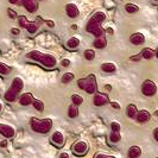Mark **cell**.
I'll list each match as a JSON object with an SVG mask.
<instances>
[{
  "label": "cell",
  "instance_id": "277c9868",
  "mask_svg": "<svg viewBox=\"0 0 158 158\" xmlns=\"http://www.w3.org/2000/svg\"><path fill=\"white\" fill-rule=\"evenodd\" d=\"M79 87L87 92L88 94H95L96 93V80L94 75H89L86 79L79 80Z\"/></svg>",
  "mask_w": 158,
  "mask_h": 158
},
{
  "label": "cell",
  "instance_id": "2e32d148",
  "mask_svg": "<svg viewBox=\"0 0 158 158\" xmlns=\"http://www.w3.org/2000/svg\"><path fill=\"white\" fill-rule=\"evenodd\" d=\"M19 103H20L22 106H29V105L33 103V98H32V95L30 94V93L23 94L19 98Z\"/></svg>",
  "mask_w": 158,
  "mask_h": 158
},
{
  "label": "cell",
  "instance_id": "5bb4252c",
  "mask_svg": "<svg viewBox=\"0 0 158 158\" xmlns=\"http://www.w3.org/2000/svg\"><path fill=\"white\" fill-rule=\"evenodd\" d=\"M23 5H24V7H25V10H26L27 12H30V13L36 12L37 8H38V6L36 5V2H35L33 0H23Z\"/></svg>",
  "mask_w": 158,
  "mask_h": 158
},
{
  "label": "cell",
  "instance_id": "83f0119b",
  "mask_svg": "<svg viewBox=\"0 0 158 158\" xmlns=\"http://www.w3.org/2000/svg\"><path fill=\"white\" fill-rule=\"evenodd\" d=\"M33 107L37 110L38 112H43L44 111V103L43 101H40V100H33Z\"/></svg>",
  "mask_w": 158,
  "mask_h": 158
},
{
  "label": "cell",
  "instance_id": "7402d4cb",
  "mask_svg": "<svg viewBox=\"0 0 158 158\" xmlns=\"http://www.w3.org/2000/svg\"><path fill=\"white\" fill-rule=\"evenodd\" d=\"M106 45H107V40H106V38L103 36L102 37H99V38H96L94 40V47L96 49H103Z\"/></svg>",
  "mask_w": 158,
  "mask_h": 158
},
{
  "label": "cell",
  "instance_id": "e575fe53",
  "mask_svg": "<svg viewBox=\"0 0 158 158\" xmlns=\"http://www.w3.org/2000/svg\"><path fill=\"white\" fill-rule=\"evenodd\" d=\"M61 64H62L63 67H69V65H70V61H69V60H67V58H64V60H62Z\"/></svg>",
  "mask_w": 158,
  "mask_h": 158
},
{
  "label": "cell",
  "instance_id": "f1b7e54d",
  "mask_svg": "<svg viewBox=\"0 0 158 158\" xmlns=\"http://www.w3.org/2000/svg\"><path fill=\"white\" fill-rule=\"evenodd\" d=\"M71 100H73V103L74 105H76V106H80L81 103L83 102V99H82V96H80L77 94H74L71 96Z\"/></svg>",
  "mask_w": 158,
  "mask_h": 158
},
{
  "label": "cell",
  "instance_id": "30bf717a",
  "mask_svg": "<svg viewBox=\"0 0 158 158\" xmlns=\"http://www.w3.org/2000/svg\"><path fill=\"white\" fill-rule=\"evenodd\" d=\"M65 11H67V15L69 18H77L80 16L79 8L75 4H68L65 7Z\"/></svg>",
  "mask_w": 158,
  "mask_h": 158
},
{
  "label": "cell",
  "instance_id": "f35d334b",
  "mask_svg": "<svg viewBox=\"0 0 158 158\" xmlns=\"http://www.w3.org/2000/svg\"><path fill=\"white\" fill-rule=\"evenodd\" d=\"M47 24H48V26H49V27H54V26H55V24H54L52 20H47Z\"/></svg>",
  "mask_w": 158,
  "mask_h": 158
},
{
  "label": "cell",
  "instance_id": "ee69618b",
  "mask_svg": "<svg viewBox=\"0 0 158 158\" xmlns=\"http://www.w3.org/2000/svg\"><path fill=\"white\" fill-rule=\"evenodd\" d=\"M8 1H10L11 4H18V1H19V0H8Z\"/></svg>",
  "mask_w": 158,
  "mask_h": 158
},
{
  "label": "cell",
  "instance_id": "60d3db41",
  "mask_svg": "<svg viewBox=\"0 0 158 158\" xmlns=\"http://www.w3.org/2000/svg\"><path fill=\"white\" fill-rule=\"evenodd\" d=\"M60 158H69V155H68V153H65V152H63V153H61Z\"/></svg>",
  "mask_w": 158,
  "mask_h": 158
},
{
  "label": "cell",
  "instance_id": "6da1fadb",
  "mask_svg": "<svg viewBox=\"0 0 158 158\" xmlns=\"http://www.w3.org/2000/svg\"><path fill=\"white\" fill-rule=\"evenodd\" d=\"M27 58H31L33 61H37L40 62L43 67H45L48 69H52L56 67V58L52 55H49V54H43L40 51H37V50H33L31 52H29L26 55Z\"/></svg>",
  "mask_w": 158,
  "mask_h": 158
},
{
  "label": "cell",
  "instance_id": "d4e9b609",
  "mask_svg": "<svg viewBox=\"0 0 158 158\" xmlns=\"http://www.w3.org/2000/svg\"><path fill=\"white\" fill-rule=\"evenodd\" d=\"M125 10H126L127 13H135V12H138L139 11V7L135 5V4H126V6H125Z\"/></svg>",
  "mask_w": 158,
  "mask_h": 158
},
{
  "label": "cell",
  "instance_id": "4dcf8cb0",
  "mask_svg": "<svg viewBox=\"0 0 158 158\" xmlns=\"http://www.w3.org/2000/svg\"><path fill=\"white\" fill-rule=\"evenodd\" d=\"M85 58L88 60V61H92L95 58V52L94 50H86L85 51Z\"/></svg>",
  "mask_w": 158,
  "mask_h": 158
},
{
  "label": "cell",
  "instance_id": "bcb514c9",
  "mask_svg": "<svg viewBox=\"0 0 158 158\" xmlns=\"http://www.w3.org/2000/svg\"><path fill=\"white\" fill-rule=\"evenodd\" d=\"M155 55H156V57H157V58H158V48H157V50L155 51Z\"/></svg>",
  "mask_w": 158,
  "mask_h": 158
},
{
  "label": "cell",
  "instance_id": "3957f363",
  "mask_svg": "<svg viewBox=\"0 0 158 158\" xmlns=\"http://www.w3.org/2000/svg\"><path fill=\"white\" fill-rule=\"evenodd\" d=\"M52 127V121L50 119H31V128L37 133H48Z\"/></svg>",
  "mask_w": 158,
  "mask_h": 158
},
{
  "label": "cell",
  "instance_id": "7dc6e473",
  "mask_svg": "<svg viewBox=\"0 0 158 158\" xmlns=\"http://www.w3.org/2000/svg\"><path fill=\"white\" fill-rule=\"evenodd\" d=\"M2 111V105H1V103H0V112Z\"/></svg>",
  "mask_w": 158,
  "mask_h": 158
},
{
  "label": "cell",
  "instance_id": "8d00e7d4",
  "mask_svg": "<svg viewBox=\"0 0 158 158\" xmlns=\"http://www.w3.org/2000/svg\"><path fill=\"white\" fill-rule=\"evenodd\" d=\"M96 158H115V157H113V156H107V155H98L96 156Z\"/></svg>",
  "mask_w": 158,
  "mask_h": 158
},
{
  "label": "cell",
  "instance_id": "7a4b0ae2",
  "mask_svg": "<svg viewBox=\"0 0 158 158\" xmlns=\"http://www.w3.org/2000/svg\"><path fill=\"white\" fill-rule=\"evenodd\" d=\"M23 87H24L23 80L20 79V77L13 79L12 83H11V87L8 88L7 92L5 93V99H6V101H10V102L16 101L17 96L19 94V92L23 89Z\"/></svg>",
  "mask_w": 158,
  "mask_h": 158
},
{
  "label": "cell",
  "instance_id": "8fae6325",
  "mask_svg": "<svg viewBox=\"0 0 158 158\" xmlns=\"http://www.w3.org/2000/svg\"><path fill=\"white\" fill-rule=\"evenodd\" d=\"M51 142L55 144L56 146H58V148H61L62 145L64 144V137L63 135L61 133V132H58V131H56L52 133V137H51Z\"/></svg>",
  "mask_w": 158,
  "mask_h": 158
},
{
  "label": "cell",
  "instance_id": "e0dca14e",
  "mask_svg": "<svg viewBox=\"0 0 158 158\" xmlns=\"http://www.w3.org/2000/svg\"><path fill=\"white\" fill-rule=\"evenodd\" d=\"M127 155H128V158H138L142 155V150L139 146H131Z\"/></svg>",
  "mask_w": 158,
  "mask_h": 158
},
{
  "label": "cell",
  "instance_id": "52a82bcc",
  "mask_svg": "<svg viewBox=\"0 0 158 158\" xmlns=\"http://www.w3.org/2000/svg\"><path fill=\"white\" fill-rule=\"evenodd\" d=\"M71 150H73V152H74L76 156H82V155H85V153L87 152L88 146H87V144H86L85 142L79 140V142H76L74 145H73Z\"/></svg>",
  "mask_w": 158,
  "mask_h": 158
},
{
  "label": "cell",
  "instance_id": "603a6c76",
  "mask_svg": "<svg viewBox=\"0 0 158 158\" xmlns=\"http://www.w3.org/2000/svg\"><path fill=\"white\" fill-rule=\"evenodd\" d=\"M68 115L70 118H76L79 115V110H77V106L76 105H70L69 108H68Z\"/></svg>",
  "mask_w": 158,
  "mask_h": 158
},
{
  "label": "cell",
  "instance_id": "d6a6232c",
  "mask_svg": "<svg viewBox=\"0 0 158 158\" xmlns=\"http://www.w3.org/2000/svg\"><path fill=\"white\" fill-rule=\"evenodd\" d=\"M111 128L112 131H114V132H120V125H119L118 123H115V121H113L111 124Z\"/></svg>",
  "mask_w": 158,
  "mask_h": 158
},
{
  "label": "cell",
  "instance_id": "cb8c5ba5",
  "mask_svg": "<svg viewBox=\"0 0 158 158\" xmlns=\"http://www.w3.org/2000/svg\"><path fill=\"white\" fill-rule=\"evenodd\" d=\"M11 67H8L7 64L2 63V62H0V75H2V76H6L8 75L10 73H11Z\"/></svg>",
  "mask_w": 158,
  "mask_h": 158
},
{
  "label": "cell",
  "instance_id": "ba28073f",
  "mask_svg": "<svg viewBox=\"0 0 158 158\" xmlns=\"http://www.w3.org/2000/svg\"><path fill=\"white\" fill-rule=\"evenodd\" d=\"M107 102H108V98H107V95L101 94V93H95L94 98H93V103H94L95 106L100 107V106L106 105Z\"/></svg>",
  "mask_w": 158,
  "mask_h": 158
},
{
  "label": "cell",
  "instance_id": "9a60e30c",
  "mask_svg": "<svg viewBox=\"0 0 158 158\" xmlns=\"http://www.w3.org/2000/svg\"><path fill=\"white\" fill-rule=\"evenodd\" d=\"M80 45V40L76 38V37H71L69 40L65 42V48L69 49V50H75L77 49Z\"/></svg>",
  "mask_w": 158,
  "mask_h": 158
},
{
  "label": "cell",
  "instance_id": "f6af8a7d",
  "mask_svg": "<svg viewBox=\"0 0 158 158\" xmlns=\"http://www.w3.org/2000/svg\"><path fill=\"white\" fill-rule=\"evenodd\" d=\"M106 31H107V32H110V33H113V30H112V29H107Z\"/></svg>",
  "mask_w": 158,
  "mask_h": 158
},
{
  "label": "cell",
  "instance_id": "ac0fdd59",
  "mask_svg": "<svg viewBox=\"0 0 158 158\" xmlns=\"http://www.w3.org/2000/svg\"><path fill=\"white\" fill-rule=\"evenodd\" d=\"M137 113H138V110L135 107V105H128L127 106V110H126V114L128 118L133 119L137 117Z\"/></svg>",
  "mask_w": 158,
  "mask_h": 158
},
{
  "label": "cell",
  "instance_id": "c3c4849f",
  "mask_svg": "<svg viewBox=\"0 0 158 158\" xmlns=\"http://www.w3.org/2000/svg\"><path fill=\"white\" fill-rule=\"evenodd\" d=\"M156 115H157V117H158V111H157V112H156Z\"/></svg>",
  "mask_w": 158,
  "mask_h": 158
},
{
  "label": "cell",
  "instance_id": "7bdbcfd3",
  "mask_svg": "<svg viewBox=\"0 0 158 158\" xmlns=\"http://www.w3.org/2000/svg\"><path fill=\"white\" fill-rule=\"evenodd\" d=\"M131 60L132 61H138L139 60V56H133V57H131Z\"/></svg>",
  "mask_w": 158,
  "mask_h": 158
},
{
  "label": "cell",
  "instance_id": "836d02e7",
  "mask_svg": "<svg viewBox=\"0 0 158 158\" xmlns=\"http://www.w3.org/2000/svg\"><path fill=\"white\" fill-rule=\"evenodd\" d=\"M7 15H8V17L11 18V19H16L17 18V13L12 10V8H8L7 10Z\"/></svg>",
  "mask_w": 158,
  "mask_h": 158
},
{
  "label": "cell",
  "instance_id": "5b68a950",
  "mask_svg": "<svg viewBox=\"0 0 158 158\" xmlns=\"http://www.w3.org/2000/svg\"><path fill=\"white\" fill-rule=\"evenodd\" d=\"M87 31L90 32L92 35H94L96 38H99V37H102L103 35V29L101 27V24L99 23H95V22H92V20H89L87 24Z\"/></svg>",
  "mask_w": 158,
  "mask_h": 158
},
{
  "label": "cell",
  "instance_id": "ab89813d",
  "mask_svg": "<svg viewBox=\"0 0 158 158\" xmlns=\"http://www.w3.org/2000/svg\"><path fill=\"white\" fill-rule=\"evenodd\" d=\"M153 137H155V139L158 142V127L155 130V132H153Z\"/></svg>",
  "mask_w": 158,
  "mask_h": 158
},
{
  "label": "cell",
  "instance_id": "484cf974",
  "mask_svg": "<svg viewBox=\"0 0 158 158\" xmlns=\"http://www.w3.org/2000/svg\"><path fill=\"white\" fill-rule=\"evenodd\" d=\"M25 29L30 32V33H35V32L37 31V29H38V24L30 23V22H29V23H27V25L25 26Z\"/></svg>",
  "mask_w": 158,
  "mask_h": 158
},
{
  "label": "cell",
  "instance_id": "4316f807",
  "mask_svg": "<svg viewBox=\"0 0 158 158\" xmlns=\"http://www.w3.org/2000/svg\"><path fill=\"white\" fill-rule=\"evenodd\" d=\"M120 139H121L120 132H114V131H112L111 135H110V140H111L112 143H118V142H120Z\"/></svg>",
  "mask_w": 158,
  "mask_h": 158
},
{
  "label": "cell",
  "instance_id": "4fadbf2b",
  "mask_svg": "<svg viewBox=\"0 0 158 158\" xmlns=\"http://www.w3.org/2000/svg\"><path fill=\"white\" fill-rule=\"evenodd\" d=\"M137 121L138 123H140V124H144V123H148L149 120H150V113L148 111H145V110H142V111H139L137 113Z\"/></svg>",
  "mask_w": 158,
  "mask_h": 158
},
{
  "label": "cell",
  "instance_id": "9c48e42d",
  "mask_svg": "<svg viewBox=\"0 0 158 158\" xmlns=\"http://www.w3.org/2000/svg\"><path fill=\"white\" fill-rule=\"evenodd\" d=\"M0 135H2L5 138H12L15 135V130L13 127L8 126V125H4V124H0Z\"/></svg>",
  "mask_w": 158,
  "mask_h": 158
},
{
  "label": "cell",
  "instance_id": "681fc988",
  "mask_svg": "<svg viewBox=\"0 0 158 158\" xmlns=\"http://www.w3.org/2000/svg\"><path fill=\"white\" fill-rule=\"evenodd\" d=\"M155 1H158V0H155Z\"/></svg>",
  "mask_w": 158,
  "mask_h": 158
},
{
  "label": "cell",
  "instance_id": "ffe728a7",
  "mask_svg": "<svg viewBox=\"0 0 158 158\" xmlns=\"http://www.w3.org/2000/svg\"><path fill=\"white\" fill-rule=\"evenodd\" d=\"M101 69H102L105 73H114L117 70V67L114 63H111V62H107V63H103L101 65Z\"/></svg>",
  "mask_w": 158,
  "mask_h": 158
},
{
  "label": "cell",
  "instance_id": "d590c367",
  "mask_svg": "<svg viewBox=\"0 0 158 158\" xmlns=\"http://www.w3.org/2000/svg\"><path fill=\"white\" fill-rule=\"evenodd\" d=\"M111 106L113 107V108H115V110H119V108H120L119 103H118V102H115V101H112V102H111Z\"/></svg>",
  "mask_w": 158,
  "mask_h": 158
},
{
  "label": "cell",
  "instance_id": "f546056e",
  "mask_svg": "<svg viewBox=\"0 0 158 158\" xmlns=\"http://www.w3.org/2000/svg\"><path fill=\"white\" fill-rule=\"evenodd\" d=\"M73 79H74V74H71V73H65L63 76H62V82H63V83H69Z\"/></svg>",
  "mask_w": 158,
  "mask_h": 158
},
{
  "label": "cell",
  "instance_id": "b9f144b4",
  "mask_svg": "<svg viewBox=\"0 0 158 158\" xmlns=\"http://www.w3.org/2000/svg\"><path fill=\"white\" fill-rule=\"evenodd\" d=\"M6 144H7V142H6V140H4V142H1V143H0V146H2V148H5V146H6Z\"/></svg>",
  "mask_w": 158,
  "mask_h": 158
},
{
  "label": "cell",
  "instance_id": "74e56055",
  "mask_svg": "<svg viewBox=\"0 0 158 158\" xmlns=\"http://www.w3.org/2000/svg\"><path fill=\"white\" fill-rule=\"evenodd\" d=\"M11 32H12V33H13L15 36H17V35H19V33H20L19 29H12V30H11Z\"/></svg>",
  "mask_w": 158,
  "mask_h": 158
},
{
  "label": "cell",
  "instance_id": "1f68e13d",
  "mask_svg": "<svg viewBox=\"0 0 158 158\" xmlns=\"http://www.w3.org/2000/svg\"><path fill=\"white\" fill-rule=\"evenodd\" d=\"M27 23H29V22H27V19H26L24 16L19 17V25H20L22 27H25V26L27 25Z\"/></svg>",
  "mask_w": 158,
  "mask_h": 158
},
{
  "label": "cell",
  "instance_id": "d6986e66",
  "mask_svg": "<svg viewBox=\"0 0 158 158\" xmlns=\"http://www.w3.org/2000/svg\"><path fill=\"white\" fill-rule=\"evenodd\" d=\"M105 19H106V15L103 12H96V13H94V16L90 18L92 22H95V23H99V24L102 23Z\"/></svg>",
  "mask_w": 158,
  "mask_h": 158
},
{
  "label": "cell",
  "instance_id": "44dd1931",
  "mask_svg": "<svg viewBox=\"0 0 158 158\" xmlns=\"http://www.w3.org/2000/svg\"><path fill=\"white\" fill-rule=\"evenodd\" d=\"M140 55H142V57H144L145 60H151V58L155 56V51H153L152 49H150V48H145V49H143Z\"/></svg>",
  "mask_w": 158,
  "mask_h": 158
},
{
  "label": "cell",
  "instance_id": "8992f818",
  "mask_svg": "<svg viewBox=\"0 0 158 158\" xmlns=\"http://www.w3.org/2000/svg\"><path fill=\"white\" fill-rule=\"evenodd\" d=\"M156 92H157V87H156V85H155L152 81L146 80V81L143 82L142 93L144 95H146V96H152V95L156 94Z\"/></svg>",
  "mask_w": 158,
  "mask_h": 158
},
{
  "label": "cell",
  "instance_id": "7c38bea8",
  "mask_svg": "<svg viewBox=\"0 0 158 158\" xmlns=\"http://www.w3.org/2000/svg\"><path fill=\"white\" fill-rule=\"evenodd\" d=\"M130 42L132 44H135V45H140V44H143L145 42V37H144V35L140 33V32H135V33H133L130 37Z\"/></svg>",
  "mask_w": 158,
  "mask_h": 158
}]
</instances>
